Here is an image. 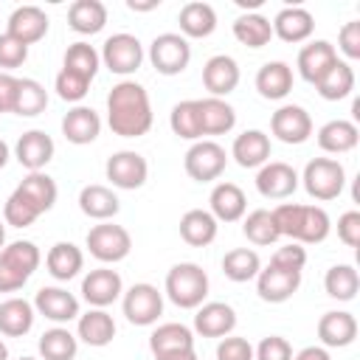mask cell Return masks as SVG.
<instances>
[{
    "mask_svg": "<svg viewBox=\"0 0 360 360\" xmlns=\"http://www.w3.org/2000/svg\"><path fill=\"white\" fill-rule=\"evenodd\" d=\"M107 124L121 138H141L152 129L149 93L138 82H118L107 96Z\"/></svg>",
    "mask_w": 360,
    "mask_h": 360,
    "instance_id": "6da1fadb",
    "label": "cell"
},
{
    "mask_svg": "<svg viewBox=\"0 0 360 360\" xmlns=\"http://www.w3.org/2000/svg\"><path fill=\"white\" fill-rule=\"evenodd\" d=\"M166 295L180 309H197L208 295V276L194 262H180L166 273Z\"/></svg>",
    "mask_w": 360,
    "mask_h": 360,
    "instance_id": "7a4b0ae2",
    "label": "cell"
},
{
    "mask_svg": "<svg viewBox=\"0 0 360 360\" xmlns=\"http://www.w3.org/2000/svg\"><path fill=\"white\" fill-rule=\"evenodd\" d=\"M298 180L304 183V188L312 200L329 202V200L340 197V191L346 186V169L335 158H315L304 166V174Z\"/></svg>",
    "mask_w": 360,
    "mask_h": 360,
    "instance_id": "3957f363",
    "label": "cell"
},
{
    "mask_svg": "<svg viewBox=\"0 0 360 360\" xmlns=\"http://www.w3.org/2000/svg\"><path fill=\"white\" fill-rule=\"evenodd\" d=\"M87 250L93 259L104 262V264H115L121 259L129 256L132 250V236L127 228L121 225H112V222H101V225H93L87 231Z\"/></svg>",
    "mask_w": 360,
    "mask_h": 360,
    "instance_id": "277c9868",
    "label": "cell"
},
{
    "mask_svg": "<svg viewBox=\"0 0 360 360\" xmlns=\"http://www.w3.org/2000/svg\"><path fill=\"white\" fill-rule=\"evenodd\" d=\"M149 62L163 76H177L191 62V45L183 34H158L149 45Z\"/></svg>",
    "mask_w": 360,
    "mask_h": 360,
    "instance_id": "5b68a950",
    "label": "cell"
},
{
    "mask_svg": "<svg viewBox=\"0 0 360 360\" xmlns=\"http://www.w3.org/2000/svg\"><path fill=\"white\" fill-rule=\"evenodd\" d=\"M186 174L197 183H211L217 180L225 166H228V155L217 141H194L183 158Z\"/></svg>",
    "mask_w": 360,
    "mask_h": 360,
    "instance_id": "8992f818",
    "label": "cell"
},
{
    "mask_svg": "<svg viewBox=\"0 0 360 360\" xmlns=\"http://www.w3.org/2000/svg\"><path fill=\"white\" fill-rule=\"evenodd\" d=\"M121 307H124V315H127L129 323H135V326H152L163 315V295L158 292L155 284L141 281V284H132L124 292Z\"/></svg>",
    "mask_w": 360,
    "mask_h": 360,
    "instance_id": "52a82bcc",
    "label": "cell"
},
{
    "mask_svg": "<svg viewBox=\"0 0 360 360\" xmlns=\"http://www.w3.org/2000/svg\"><path fill=\"white\" fill-rule=\"evenodd\" d=\"M101 62L110 73H118V76H129L141 68L143 62V45L138 42V37L132 34H112L104 48H101Z\"/></svg>",
    "mask_w": 360,
    "mask_h": 360,
    "instance_id": "ba28073f",
    "label": "cell"
},
{
    "mask_svg": "<svg viewBox=\"0 0 360 360\" xmlns=\"http://www.w3.org/2000/svg\"><path fill=\"white\" fill-rule=\"evenodd\" d=\"M107 180L115 186V188H124V191H135L146 183L149 177V163L143 155L132 152V149H121L115 155L107 158Z\"/></svg>",
    "mask_w": 360,
    "mask_h": 360,
    "instance_id": "9c48e42d",
    "label": "cell"
},
{
    "mask_svg": "<svg viewBox=\"0 0 360 360\" xmlns=\"http://www.w3.org/2000/svg\"><path fill=\"white\" fill-rule=\"evenodd\" d=\"M270 132L290 146H298L304 141H309L312 135V118L304 107L298 104H284L270 115Z\"/></svg>",
    "mask_w": 360,
    "mask_h": 360,
    "instance_id": "30bf717a",
    "label": "cell"
},
{
    "mask_svg": "<svg viewBox=\"0 0 360 360\" xmlns=\"http://www.w3.org/2000/svg\"><path fill=\"white\" fill-rule=\"evenodd\" d=\"M298 172L284 160H267L256 174V188L267 200H284L298 188Z\"/></svg>",
    "mask_w": 360,
    "mask_h": 360,
    "instance_id": "8fae6325",
    "label": "cell"
},
{
    "mask_svg": "<svg viewBox=\"0 0 360 360\" xmlns=\"http://www.w3.org/2000/svg\"><path fill=\"white\" fill-rule=\"evenodd\" d=\"M301 287V273L298 270H284L276 264H267L256 276V292L267 304H284L292 298V292Z\"/></svg>",
    "mask_w": 360,
    "mask_h": 360,
    "instance_id": "7c38bea8",
    "label": "cell"
},
{
    "mask_svg": "<svg viewBox=\"0 0 360 360\" xmlns=\"http://www.w3.org/2000/svg\"><path fill=\"white\" fill-rule=\"evenodd\" d=\"M121 292H124V281H121V276H118L115 270H110V267H96V270H90V273L82 278V295H84V301H87L90 307H96V309L110 307Z\"/></svg>",
    "mask_w": 360,
    "mask_h": 360,
    "instance_id": "4fadbf2b",
    "label": "cell"
},
{
    "mask_svg": "<svg viewBox=\"0 0 360 360\" xmlns=\"http://www.w3.org/2000/svg\"><path fill=\"white\" fill-rule=\"evenodd\" d=\"M53 138L42 129H28L20 135L17 146H14V158L20 166H25L28 172H42L51 158H53Z\"/></svg>",
    "mask_w": 360,
    "mask_h": 360,
    "instance_id": "5bb4252c",
    "label": "cell"
},
{
    "mask_svg": "<svg viewBox=\"0 0 360 360\" xmlns=\"http://www.w3.org/2000/svg\"><path fill=\"white\" fill-rule=\"evenodd\" d=\"M34 309L53 323H68L79 318V298L62 287H42L34 295Z\"/></svg>",
    "mask_w": 360,
    "mask_h": 360,
    "instance_id": "9a60e30c",
    "label": "cell"
},
{
    "mask_svg": "<svg viewBox=\"0 0 360 360\" xmlns=\"http://www.w3.org/2000/svg\"><path fill=\"white\" fill-rule=\"evenodd\" d=\"M236 326V312L225 301H208L197 307L194 315V332L202 338H225Z\"/></svg>",
    "mask_w": 360,
    "mask_h": 360,
    "instance_id": "2e32d148",
    "label": "cell"
},
{
    "mask_svg": "<svg viewBox=\"0 0 360 360\" xmlns=\"http://www.w3.org/2000/svg\"><path fill=\"white\" fill-rule=\"evenodd\" d=\"M6 34L20 39L22 45H34L48 34V14L39 6H20L11 11Z\"/></svg>",
    "mask_w": 360,
    "mask_h": 360,
    "instance_id": "e0dca14e",
    "label": "cell"
},
{
    "mask_svg": "<svg viewBox=\"0 0 360 360\" xmlns=\"http://www.w3.org/2000/svg\"><path fill=\"white\" fill-rule=\"evenodd\" d=\"M335 62H338V51H335V45L326 42V39H315V42H309V45H304V48L298 51V73H301V79L309 82V84H318V82L323 79V73H326Z\"/></svg>",
    "mask_w": 360,
    "mask_h": 360,
    "instance_id": "ac0fdd59",
    "label": "cell"
},
{
    "mask_svg": "<svg viewBox=\"0 0 360 360\" xmlns=\"http://www.w3.org/2000/svg\"><path fill=\"white\" fill-rule=\"evenodd\" d=\"M202 84H205V90L214 98H222V96L233 93L236 84H239V65H236V59H231L225 53L211 56L202 65Z\"/></svg>",
    "mask_w": 360,
    "mask_h": 360,
    "instance_id": "d6986e66",
    "label": "cell"
},
{
    "mask_svg": "<svg viewBox=\"0 0 360 360\" xmlns=\"http://www.w3.org/2000/svg\"><path fill=\"white\" fill-rule=\"evenodd\" d=\"M231 158L242 169H262L270 160V135H264L262 129H245L233 138Z\"/></svg>",
    "mask_w": 360,
    "mask_h": 360,
    "instance_id": "ffe728a7",
    "label": "cell"
},
{
    "mask_svg": "<svg viewBox=\"0 0 360 360\" xmlns=\"http://www.w3.org/2000/svg\"><path fill=\"white\" fill-rule=\"evenodd\" d=\"M318 338L323 349H343L357 338V318L352 312H323L318 321Z\"/></svg>",
    "mask_w": 360,
    "mask_h": 360,
    "instance_id": "44dd1931",
    "label": "cell"
},
{
    "mask_svg": "<svg viewBox=\"0 0 360 360\" xmlns=\"http://www.w3.org/2000/svg\"><path fill=\"white\" fill-rule=\"evenodd\" d=\"M208 202H211V217L217 219V222H236V219H242L245 217V211H248V197H245V191L236 186V183H217L214 188H211V197H208Z\"/></svg>",
    "mask_w": 360,
    "mask_h": 360,
    "instance_id": "7402d4cb",
    "label": "cell"
},
{
    "mask_svg": "<svg viewBox=\"0 0 360 360\" xmlns=\"http://www.w3.org/2000/svg\"><path fill=\"white\" fill-rule=\"evenodd\" d=\"M197 118L202 135H225L236 124V110L225 98H197Z\"/></svg>",
    "mask_w": 360,
    "mask_h": 360,
    "instance_id": "603a6c76",
    "label": "cell"
},
{
    "mask_svg": "<svg viewBox=\"0 0 360 360\" xmlns=\"http://www.w3.org/2000/svg\"><path fill=\"white\" fill-rule=\"evenodd\" d=\"M98 132H101V118H98V112L93 107H82L79 104V107L68 110L65 118H62V135L76 146L93 143L98 138Z\"/></svg>",
    "mask_w": 360,
    "mask_h": 360,
    "instance_id": "cb8c5ba5",
    "label": "cell"
},
{
    "mask_svg": "<svg viewBox=\"0 0 360 360\" xmlns=\"http://www.w3.org/2000/svg\"><path fill=\"white\" fill-rule=\"evenodd\" d=\"M270 25H273V34H276L278 39H284V42H304V39H309L312 31H315L312 14H309L307 8H301V6L281 8Z\"/></svg>",
    "mask_w": 360,
    "mask_h": 360,
    "instance_id": "d4e9b609",
    "label": "cell"
},
{
    "mask_svg": "<svg viewBox=\"0 0 360 360\" xmlns=\"http://www.w3.org/2000/svg\"><path fill=\"white\" fill-rule=\"evenodd\" d=\"M256 90L262 98L281 101L292 90V68L287 62H264L256 73Z\"/></svg>",
    "mask_w": 360,
    "mask_h": 360,
    "instance_id": "484cf974",
    "label": "cell"
},
{
    "mask_svg": "<svg viewBox=\"0 0 360 360\" xmlns=\"http://www.w3.org/2000/svg\"><path fill=\"white\" fill-rule=\"evenodd\" d=\"M360 141V129L354 121H346V118H335V121H326L321 129H318V146L329 155H343V152H352Z\"/></svg>",
    "mask_w": 360,
    "mask_h": 360,
    "instance_id": "4316f807",
    "label": "cell"
},
{
    "mask_svg": "<svg viewBox=\"0 0 360 360\" xmlns=\"http://www.w3.org/2000/svg\"><path fill=\"white\" fill-rule=\"evenodd\" d=\"M79 208H82L84 217L98 219V222H107V219H112L118 214L121 202H118V197H115L112 188L98 186V183H90V186H84L79 191Z\"/></svg>",
    "mask_w": 360,
    "mask_h": 360,
    "instance_id": "83f0119b",
    "label": "cell"
},
{
    "mask_svg": "<svg viewBox=\"0 0 360 360\" xmlns=\"http://www.w3.org/2000/svg\"><path fill=\"white\" fill-rule=\"evenodd\" d=\"M37 309L25 298H6L0 304V332L6 338H22L31 332Z\"/></svg>",
    "mask_w": 360,
    "mask_h": 360,
    "instance_id": "f1b7e54d",
    "label": "cell"
},
{
    "mask_svg": "<svg viewBox=\"0 0 360 360\" xmlns=\"http://www.w3.org/2000/svg\"><path fill=\"white\" fill-rule=\"evenodd\" d=\"M76 338L84 340L87 346H96V349L112 343V338H115V321H112V315L104 312V309H96V307L90 312L79 315Z\"/></svg>",
    "mask_w": 360,
    "mask_h": 360,
    "instance_id": "f546056e",
    "label": "cell"
},
{
    "mask_svg": "<svg viewBox=\"0 0 360 360\" xmlns=\"http://www.w3.org/2000/svg\"><path fill=\"white\" fill-rule=\"evenodd\" d=\"M177 22H180L183 37L205 39V37H211L214 28H217V11H214V6L194 0V3H186V6L180 8Z\"/></svg>",
    "mask_w": 360,
    "mask_h": 360,
    "instance_id": "4dcf8cb0",
    "label": "cell"
},
{
    "mask_svg": "<svg viewBox=\"0 0 360 360\" xmlns=\"http://www.w3.org/2000/svg\"><path fill=\"white\" fill-rule=\"evenodd\" d=\"M217 219L211 217V211H202V208H191L180 217V236L186 245L191 248H205L217 239Z\"/></svg>",
    "mask_w": 360,
    "mask_h": 360,
    "instance_id": "1f68e13d",
    "label": "cell"
},
{
    "mask_svg": "<svg viewBox=\"0 0 360 360\" xmlns=\"http://www.w3.org/2000/svg\"><path fill=\"white\" fill-rule=\"evenodd\" d=\"M149 349L155 357H163V354H174V352H186V349H194V332L183 323H160L152 335H149Z\"/></svg>",
    "mask_w": 360,
    "mask_h": 360,
    "instance_id": "d6a6232c",
    "label": "cell"
},
{
    "mask_svg": "<svg viewBox=\"0 0 360 360\" xmlns=\"http://www.w3.org/2000/svg\"><path fill=\"white\" fill-rule=\"evenodd\" d=\"M45 267L56 281H70L84 267V253L73 242H56L45 256Z\"/></svg>",
    "mask_w": 360,
    "mask_h": 360,
    "instance_id": "836d02e7",
    "label": "cell"
},
{
    "mask_svg": "<svg viewBox=\"0 0 360 360\" xmlns=\"http://www.w3.org/2000/svg\"><path fill=\"white\" fill-rule=\"evenodd\" d=\"M14 191H20L39 214L51 211L53 202H56V197H59V188H56L53 177H48L45 172H28V174L22 177V183H20Z\"/></svg>",
    "mask_w": 360,
    "mask_h": 360,
    "instance_id": "e575fe53",
    "label": "cell"
},
{
    "mask_svg": "<svg viewBox=\"0 0 360 360\" xmlns=\"http://www.w3.org/2000/svg\"><path fill=\"white\" fill-rule=\"evenodd\" d=\"M68 25L76 34H98L107 25V6L98 0H76L68 8Z\"/></svg>",
    "mask_w": 360,
    "mask_h": 360,
    "instance_id": "d590c367",
    "label": "cell"
},
{
    "mask_svg": "<svg viewBox=\"0 0 360 360\" xmlns=\"http://www.w3.org/2000/svg\"><path fill=\"white\" fill-rule=\"evenodd\" d=\"M329 231H332V222H329V214L321 205H301V217H298V228H295L292 242L318 245L329 236Z\"/></svg>",
    "mask_w": 360,
    "mask_h": 360,
    "instance_id": "8d00e7d4",
    "label": "cell"
},
{
    "mask_svg": "<svg viewBox=\"0 0 360 360\" xmlns=\"http://www.w3.org/2000/svg\"><path fill=\"white\" fill-rule=\"evenodd\" d=\"M315 87H318L321 98H326V101H340V98H346V96L354 90V70H352V65L343 62V59H338V62L323 73V79H321Z\"/></svg>",
    "mask_w": 360,
    "mask_h": 360,
    "instance_id": "74e56055",
    "label": "cell"
},
{
    "mask_svg": "<svg viewBox=\"0 0 360 360\" xmlns=\"http://www.w3.org/2000/svg\"><path fill=\"white\" fill-rule=\"evenodd\" d=\"M259 270H262V259H259V253L250 250V248H233V250H228L225 259H222V273H225V278H231V281H236V284L256 278Z\"/></svg>",
    "mask_w": 360,
    "mask_h": 360,
    "instance_id": "f35d334b",
    "label": "cell"
},
{
    "mask_svg": "<svg viewBox=\"0 0 360 360\" xmlns=\"http://www.w3.org/2000/svg\"><path fill=\"white\" fill-rule=\"evenodd\" d=\"M233 37L248 48H264L273 39V25L262 14H242L233 20Z\"/></svg>",
    "mask_w": 360,
    "mask_h": 360,
    "instance_id": "ab89813d",
    "label": "cell"
},
{
    "mask_svg": "<svg viewBox=\"0 0 360 360\" xmlns=\"http://www.w3.org/2000/svg\"><path fill=\"white\" fill-rule=\"evenodd\" d=\"M79 352V338L70 335L65 326H53L42 332L39 338V354L42 360H73Z\"/></svg>",
    "mask_w": 360,
    "mask_h": 360,
    "instance_id": "60d3db41",
    "label": "cell"
},
{
    "mask_svg": "<svg viewBox=\"0 0 360 360\" xmlns=\"http://www.w3.org/2000/svg\"><path fill=\"white\" fill-rule=\"evenodd\" d=\"M323 290L329 298H338V301H352L360 290V276L352 264H335L326 270L323 276Z\"/></svg>",
    "mask_w": 360,
    "mask_h": 360,
    "instance_id": "b9f144b4",
    "label": "cell"
},
{
    "mask_svg": "<svg viewBox=\"0 0 360 360\" xmlns=\"http://www.w3.org/2000/svg\"><path fill=\"white\" fill-rule=\"evenodd\" d=\"M98 65H101V56H98V51H96L93 45H87V42H73V45L65 51V62H62L65 70H73V73H79V76L87 79V82H93V76L98 73Z\"/></svg>",
    "mask_w": 360,
    "mask_h": 360,
    "instance_id": "7bdbcfd3",
    "label": "cell"
},
{
    "mask_svg": "<svg viewBox=\"0 0 360 360\" xmlns=\"http://www.w3.org/2000/svg\"><path fill=\"white\" fill-rule=\"evenodd\" d=\"M169 127L177 138H186V141H200L202 132H200V118H197V98H186V101H177L172 107V115H169Z\"/></svg>",
    "mask_w": 360,
    "mask_h": 360,
    "instance_id": "ee69618b",
    "label": "cell"
},
{
    "mask_svg": "<svg viewBox=\"0 0 360 360\" xmlns=\"http://www.w3.org/2000/svg\"><path fill=\"white\" fill-rule=\"evenodd\" d=\"M48 107V90L37 79H20L17 101H14V115L34 118Z\"/></svg>",
    "mask_w": 360,
    "mask_h": 360,
    "instance_id": "f6af8a7d",
    "label": "cell"
},
{
    "mask_svg": "<svg viewBox=\"0 0 360 360\" xmlns=\"http://www.w3.org/2000/svg\"><path fill=\"white\" fill-rule=\"evenodd\" d=\"M242 233H245V239L248 242H253V245H273L281 233H278V228H276V222H273V214L267 211V208H256V211H250L248 217H245V225H242Z\"/></svg>",
    "mask_w": 360,
    "mask_h": 360,
    "instance_id": "bcb514c9",
    "label": "cell"
},
{
    "mask_svg": "<svg viewBox=\"0 0 360 360\" xmlns=\"http://www.w3.org/2000/svg\"><path fill=\"white\" fill-rule=\"evenodd\" d=\"M0 256H3L11 267H17L22 276H28V278H31V273H34V270L39 267V262H42L39 248H37L34 242H28V239H20V242L6 245V248L0 250Z\"/></svg>",
    "mask_w": 360,
    "mask_h": 360,
    "instance_id": "7dc6e473",
    "label": "cell"
},
{
    "mask_svg": "<svg viewBox=\"0 0 360 360\" xmlns=\"http://www.w3.org/2000/svg\"><path fill=\"white\" fill-rule=\"evenodd\" d=\"M37 217H39V211H37L20 191H11V197H8L6 205H3V219H6V225H11V228H28V225H34Z\"/></svg>",
    "mask_w": 360,
    "mask_h": 360,
    "instance_id": "c3c4849f",
    "label": "cell"
},
{
    "mask_svg": "<svg viewBox=\"0 0 360 360\" xmlns=\"http://www.w3.org/2000/svg\"><path fill=\"white\" fill-rule=\"evenodd\" d=\"M53 90H56V96L62 98V101H82L84 96H87V90H90V82L87 79H82L79 73H73V70H59L56 73V82H53Z\"/></svg>",
    "mask_w": 360,
    "mask_h": 360,
    "instance_id": "681fc988",
    "label": "cell"
},
{
    "mask_svg": "<svg viewBox=\"0 0 360 360\" xmlns=\"http://www.w3.org/2000/svg\"><path fill=\"white\" fill-rule=\"evenodd\" d=\"M253 360H292V346L281 335H267L253 349Z\"/></svg>",
    "mask_w": 360,
    "mask_h": 360,
    "instance_id": "f907efd6",
    "label": "cell"
},
{
    "mask_svg": "<svg viewBox=\"0 0 360 360\" xmlns=\"http://www.w3.org/2000/svg\"><path fill=\"white\" fill-rule=\"evenodd\" d=\"M25 59H28V45H22L20 39H14L8 34H0V68L14 70Z\"/></svg>",
    "mask_w": 360,
    "mask_h": 360,
    "instance_id": "816d5d0a",
    "label": "cell"
},
{
    "mask_svg": "<svg viewBox=\"0 0 360 360\" xmlns=\"http://www.w3.org/2000/svg\"><path fill=\"white\" fill-rule=\"evenodd\" d=\"M217 360H253V346L248 343V338L225 335L217 346Z\"/></svg>",
    "mask_w": 360,
    "mask_h": 360,
    "instance_id": "f5cc1de1",
    "label": "cell"
},
{
    "mask_svg": "<svg viewBox=\"0 0 360 360\" xmlns=\"http://www.w3.org/2000/svg\"><path fill=\"white\" fill-rule=\"evenodd\" d=\"M270 264L284 267V270H298V273H301L304 264H307V250H304L298 242H290V245H284V248H278V250L273 253Z\"/></svg>",
    "mask_w": 360,
    "mask_h": 360,
    "instance_id": "db71d44e",
    "label": "cell"
},
{
    "mask_svg": "<svg viewBox=\"0 0 360 360\" xmlns=\"http://www.w3.org/2000/svg\"><path fill=\"white\" fill-rule=\"evenodd\" d=\"M338 239L349 248L360 245V211H346L338 219Z\"/></svg>",
    "mask_w": 360,
    "mask_h": 360,
    "instance_id": "11a10c76",
    "label": "cell"
},
{
    "mask_svg": "<svg viewBox=\"0 0 360 360\" xmlns=\"http://www.w3.org/2000/svg\"><path fill=\"white\" fill-rule=\"evenodd\" d=\"M338 42H340V51L349 56V59H360V22L352 20L340 28L338 34Z\"/></svg>",
    "mask_w": 360,
    "mask_h": 360,
    "instance_id": "9f6ffc18",
    "label": "cell"
},
{
    "mask_svg": "<svg viewBox=\"0 0 360 360\" xmlns=\"http://www.w3.org/2000/svg\"><path fill=\"white\" fill-rule=\"evenodd\" d=\"M17 90H20V79L0 70V112H14Z\"/></svg>",
    "mask_w": 360,
    "mask_h": 360,
    "instance_id": "6f0895ef",
    "label": "cell"
},
{
    "mask_svg": "<svg viewBox=\"0 0 360 360\" xmlns=\"http://www.w3.org/2000/svg\"><path fill=\"white\" fill-rule=\"evenodd\" d=\"M28 281V276H22L17 267H11L3 256H0V292H14Z\"/></svg>",
    "mask_w": 360,
    "mask_h": 360,
    "instance_id": "680465c9",
    "label": "cell"
},
{
    "mask_svg": "<svg viewBox=\"0 0 360 360\" xmlns=\"http://www.w3.org/2000/svg\"><path fill=\"white\" fill-rule=\"evenodd\" d=\"M292 360H332V357L323 346H304L298 354H292Z\"/></svg>",
    "mask_w": 360,
    "mask_h": 360,
    "instance_id": "91938a15",
    "label": "cell"
},
{
    "mask_svg": "<svg viewBox=\"0 0 360 360\" xmlns=\"http://www.w3.org/2000/svg\"><path fill=\"white\" fill-rule=\"evenodd\" d=\"M155 360H197V352H194V349H186V352H174V354L155 357Z\"/></svg>",
    "mask_w": 360,
    "mask_h": 360,
    "instance_id": "94428289",
    "label": "cell"
},
{
    "mask_svg": "<svg viewBox=\"0 0 360 360\" xmlns=\"http://www.w3.org/2000/svg\"><path fill=\"white\" fill-rule=\"evenodd\" d=\"M158 3H160V0H149V3L129 0V3H127V8H129V11H152V8H158Z\"/></svg>",
    "mask_w": 360,
    "mask_h": 360,
    "instance_id": "6125c7cd",
    "label": "cell"
},
{
    "mask_svg": "<svg viewBox=\"0 0 360 360\" xmlns=\"http://www.w3.org/2000/svg\"><path fill=\"white\" fill-rule=\"evenodd\" d=\"M8 163V146H6V141L0 138V169Z\"/></svg>",
    "mask_w": 360,
    "mask_h": 360,
    "instance_id": "be15d7a7",
    "label": "cell"
},
{
    "mask_svg": "<svg viewBox=\"0 0 360 360\" xmlns=\"http://www.w3.org/2000/svg\"><path fill=\"white\" fill-rule=\"evenodd\" d=\"M0 360H8V349H6V343L0 340Z\"/></svg>",
    "mask_w": 360,
    "mask_h": 360,
    "instance_id": "e7e4bbea",
    "label": "cell"
},
{
    "mask_svg": "<svg viewBox=\"0 0 360 360\" xmlns=\"http://www.w3.org/2000/svg\"><path fill=\"white\" fill-rule=\"evenodd\" d=\"M6 248V228H3V222H0V250Z\"/></svg>",
    "mask_w": 360,
    "mask_h": 360,
    "instance_id": "03108f58",
    "label": "cell"
},
{
    "mask_svg": "<svg viewBox=\"0 0 360 360\" xmlns=\"http://www.w3.org/2000/svg\"><path fill=\"white\" fill-rule=\"evenodd\" d=\"M20 360H37V357H20Z\"/></svg>",
    "mask_w": 360,
    "mask_h": 360,
    "instance_id": "003e7915",
    "label": "cell"
}]
</instances>
